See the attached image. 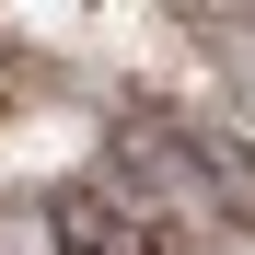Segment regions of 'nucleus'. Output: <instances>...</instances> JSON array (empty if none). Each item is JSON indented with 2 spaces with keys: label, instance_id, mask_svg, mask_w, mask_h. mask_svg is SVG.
I'll use <instances>...</instances> for the list:
<instances>
[{
  "label": "nucleus",
  "instance_id": "1",
  "mask_svg": "<svg viewBox=\"0 0 255 255\" xmlns=\"http://www.w3.org/2000/svg\"><path fill=\"white\" fill-rule=\"evenodd\" d=\"M47 221H58V255H162V232H151L128 197H105V186H70Z\"/></svg>",
  "mask_w": 255,
  "mask_h": 255
}]
</instances>
